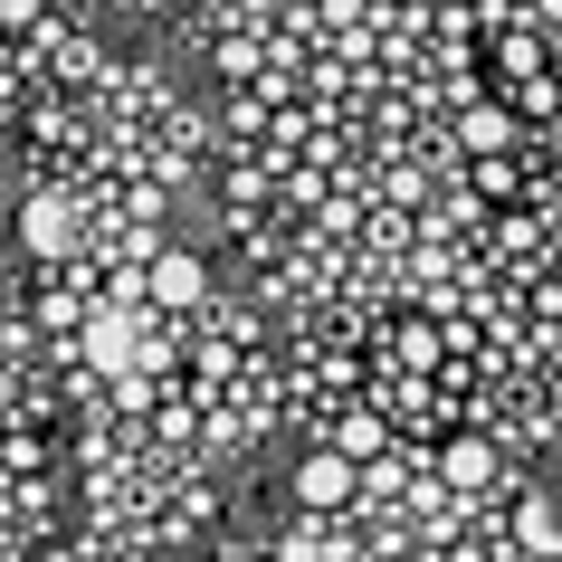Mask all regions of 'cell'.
Instances as JSON below:
<instances>
[{"label": "cell", "mask_w": 562, "mask_h": 562, "mask_svg": "<svg viewBox=\"0 0 562 562\" xmlns=\"http://www.w3.org/2000/svg\"><path fill=\"white\" fill-rule=\"evenodd\" d=\"M286 496H296L305 515H344V505H362V468L344 458V448H315V458H296Z\"/></svg>", "instance_id": "1"}, {"label": "cell", "mask_w": 562, "mask_h": 562, "mask_svg": "<svg viewBox=\"0 0 562 562\" xmlns=\"http://www.w3.org/2000/svg\"><path fill=\"white\" fill-rule=\"evenodd\" d=\"M144 296H153V305H201V296H210V267L191 258V248H153Z\"/></svg>", "instance_id": "2"}, {"label": "cell", "mask_w": 562, "mask_h": 562, "mask_svg": "<svg viewBox=\"0 0 562 562\" xmlns=\"http://www.w3.org/2000/svg\"><path fill=\"white\" fill-rule=\"evenodd\" d=\"M87 353L105 362V372H124V362L144 353V315H134V305H95L87 315Z\"/></svg>", "instance_id": "3"}, {"label": "cell", "mask_w": 562, "mask_h": 562, "mask_svg": "<svg viewBox=\"0 0 562 562\" xmlns=\"http://www.w3.org/2000/svg\"><path fill=\"white\" fill-rule=\"evenodd\" d=\"M515 543H525L533 562H562V515L543 496H515Z\"/></svg>", "instance_id": "4"}, {"label": "cell", "mask_w": 562, "mask_h": 562, "mask_svg": "<svg viewBox=\"0 0 562 562\" xmlns=\"http://www.w3.org/2000/svg\"><path fill=\"white\" fill-rule=\"evenodd\" d=\"M20 238H30V258H67V201L38 191V201L20 210Z\"/></svg>", "instance_id": "5"}, {"label": "cell", "mask_w": 562, "mask_h": 562, "mask_svg": "<svg viewBox=\"0 0 562 562\" xmlns=\"http://www.w3.org/2000/svg\"><path fill=\"white\" fill-rule=\"evenodd\" d=\"M277 562H362V553H353V543H334V515H305Z\"/></svg>", "instance_id": "6"}, {"label": "cell", "mask_w": 562, "mask_h": 562, "mask_svg": "<svg viewBox=\"0 0 562 562\" xmlns=\"http://www.w3.org/2000/svg\"><path fill=\"white\" fill-rule=\"evenodd\" d=\"M439 476H448V486H486V476H496V448H486V439H448L439 448Z\"/></svg>", "instance_id": "7"}, {"label": "cell", "mask_w": 562, "mask_h": 562, "mask_svg": "<svg viewBox=\"0 0 562 562\" xmlns=\"http://www.w3.org/2000/svg\"><path fill=\"white\" fill-rule=\"evenodd\" d=\"M458 134H468V153H505V144H515V115H505V105H468Z\"/></svg>", "instance_id": "8"}]
</instances>
